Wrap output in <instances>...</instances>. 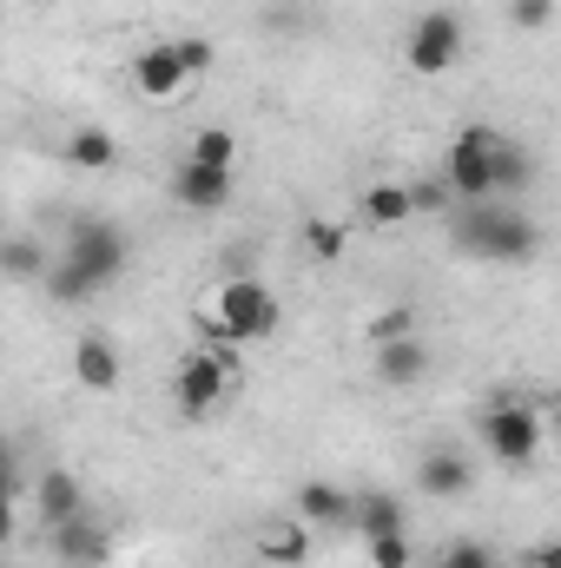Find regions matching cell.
Returning <instances> with one entry per match:
<instances>
[{
    "label": "cell",
    "instance_id": "obj_18",
    "mask_svg": "<svg viewBox=\"0 0 561 568\" xmlns=\"http://www.w3.org/2000/svg\"><path fill=\"white\" fill-rule=\"evenodd\" d=\"M106 523H93L86 509L80 516H67L60 529H53V549H60V562H106Z\"/></svg>",
    "mask_w": 561,
    "mask_h": 568
},
{
    "label": "cell",
    "instance_id": "obj_10",
    "mask_svg": "<svg viewBox=\"0 0 561 568\" xmlns=\"http://www.w3.org/2000/svg\"><path fill=\"white\" fill-rule=\"evenodd\" d=\"M133 87H140L145 100H178L192 80H185V67H178V53H172V40H159V47H140L133 53Z\"/></svg>",
    "mask_w": 561,
    "mask_h": 568
},
{
    "label": "cell",
    "instance_id": "obj_4",
    "mask_svg": "<svg viewBox=\"0 0 561 568\" xmlns=\"http://www.w3.org/2000/svg\"><path fill=\"white\" fill-rule=\"evenodd\" d=\"M542 443H549V424H542V410L529 397H516V390L489 397V410H482V449L502 469H529L542 456Z\"/></svg>",
    "mask_w": 561,
    "mask_h": 568
},
{
    "label": "cell",
    "instance_id": "obj_9",
    "mask_svg": "<svg viewBox=\"0 0 561 568\" xmlns=\"http://www.w3.org/2000/svg\"><path fill=\"white\" fill-rule=\"evenodd\" d=\"M73 377H80L93 397H113V390H120L126 364H120V351H113L106 331H80V337H73Z\"/></svg>",
    "mask_w": 561,
    "mask_h": 568
},
{
    "label": "cell",
    "instance_id": "obj_28",
    "mask_svg": "<svg viewBox=\"0 0 561 568\" xmlns=\"http://www.w3.org/2000/svg\"><path fill=\"white\" fill-rule=\"evenodd\" d=\"M509 20H516L522 33H542V27L555 20V0H509Z\"/></svg>",
    "mask_w": 561,
    "mask_h": 568
},
{
    "label": "cell",
    "instance_id": "obj_11",
    "mask_svg": "<svg viewBox=\"0 0 561 568\" xmlns=\"http://www.w3.org/2000/svg\"><path fill=\"white\" fill-rule=\"evenodd\" d=\"M422 377H429V344H422L417 331L377 344V384H384V390H417Z\"/></svg>",
    "mask_w": 561,
    "mask_h": 568
},
{
    "label": "cell",
    "instance_id": "obj_25",
    "mask_svg": "<svg viewBox=\"0 0 561 568\" xmlns=\"http://www.w3.org/2000/svg\"><path fill=\"white\" fill-rule=\"evenodd\" d=\"M172 53H178V67H185V80H205V73H212V60H218L205 33H185V40H172Z\"/></svg>",
    "mask_w": 561,
    "mask_h": 568
},
{
    "label": "cell",
    "instance_id": "obj_3",
    "mask_svg": "<svg viewBox=\"0 0 561 568\" xmlns=\"http://www.w3.org/2000/svg\"><path fill=\"white\" fill-rule=\"evenodd\" d=\"M278 297H272V284L258 278H232L218 284V304L212 311H192V324L205 331V344L212 351H232V344H258V337H272L278 331Z\"/></svg>",
    "mask_w": 561,
    "mask_h": 568
},
{
    "label": "cell",
    "instance_id": "obj_6",
    "mask_svg": "<svg viewBox=\"0 0 561 568\" xmlns=\"http://www.w3.org/2000/svg\"><path fill=\"white\" fill-rule=\"evenodd\" d=\"M489 140H496V126H482V120L456 126V140L442 152V192L449 199H462V205L496 199V185H489Z\"/></svg>",
    "mask_w": 561,
    "mask_h": 568
},
{
    "label": "cell",
    "instance_id": "obj_30",
    "mask_svg": "<svg viewBox=\"0 0 561 568\" xmlns=\"http://www.w3.org/2000/svg\"><path fill=\"white\" fill-rule=\"evenodd\" d=\"M20 496V463H13V449H0V503H13Z\"/></svg>",
    "mask_w": 561,
    "mask_h": 568
},
{
    "label": "cell",
    "instance_id": "obj_21",
    "mask_svg": "<svg viewBox=\"0 0 561 568\" xmlns=\"http://www.w3.org/2000/svg\"><path fill=\"white\" fill-rule=\"evenodd\" d=\"M258 556L272 568H304L310 562V529L304 523H278V529H265L258 536Z\"/></svg>",
    "mask_w": 561,
    "mask_h": 568
},
{
    "label": "cell",
    "instance_id": "obj_13",
    "mask_svg": "<svg viewBox=\"0 0 561 568\" xmlns=\"http://www.w3.org/2000/svg\"><path fill=\"white\" fill-rule=\"evenodd\" d=\"M344 529H357L364 542L370 536H397V529H410V509H404V496H390V489H364V496H350V523Z\"/></svg>",
    "mask_w": 561,
    "mask_h": 568
},
{
    "label": "cell",
    "instance_id": "obj_16",
    "mask_svg": "<svg viewBox=\"0 0 561 568\" xmlns=\"http://www.w3.org/2000/svg\"><path fill=\"white\" fill-rule=\"evenodd\" d=\"M297 523L304 529H344L350 523V489H337V483H297Z\"/></svg>",
    "mask_w": 561,
    "mask_h": 568
},
{
    "label": "cell",
    "instance_id": "obj_12",
    "mask_svg": "<svg viewBox=\"0 0 561 568\" xmlns=\"http://www.w3.org/2000/svg\"><path fill=\"white\" fill-rule=\"evenodd\" d=\"M489 185H496V199H522L529 185H536V152L522 140H489Z\"/></svg>",
    "mask_w": 561,
    "mask_h": 568
},
{
    "label": "cell",
    "instance_id": "obj_5",
    "mask_svg": "<svg viewBox=\"0 0 561 568\" xmlns=\"http://www.w3.org/2000/svg\"><path fill=\"white\" fill-rule=\"evenodd\" d=\"M232 351H212V344H192L185 357H178V371H172V404H178V417H212L218 404H225V390H232Z\"/></svg>",
    "mask_w": 561,
    "mask_h": 568
},
{
    "label": "cell",
    "instance_id": "obj_20",
    "mask_svg": "<svg viewBox=\"0 0 561 568\" xmlns=\"http://www.w3.org/2000/svg\"><path fill=\"white\" fill-rule=\"evenodd\" d=\"M47 245L40 239H0V278H13V284H40L47 278Z\"/></svg>",
    "mask_w": 561,
    "mask_h": 568
},
{
    "label": "cell",
    "instance_id": "obj_23",
    "mask_svg": "<svg viewBox=\"0 0 561 568\" xmlns=\"http://www.w3.org/2000/svg\"><path fill=\"white\" fill-rule=\"evenodd\" d=\"M192 165H238V133L232 126H198L192 145H185Z\"/></svg>",
    "mask_w": 561,
    "mask_h": 568
},
{
    "label": "cell",
    "instance_id": "obj_17",
    "mask_svg": "<svg viewBox=\"0 0 561 568\" xmlns=\"http://www.w3.org/2000/svg\"><path fill=\"white\" fill-rule=\"evenodd\" d=\"M357 212H364V225H377V232H390V225H410V219H417V205H410V185H397V179H377V185H364Z\"/></svg>",
    "mask_w": 561,
    "mask_h": 568
},
{
    "label": "cell",
    "instance_id": "obj_26",
    "mask_svg": "<svg viewBox=\"0 0 561 568\" xmlns=\"http://www.w3.org/2000/svg\"><path fill=\"white\" fill-rule=\"evenodd\" d=\"M436 568H496V549H489V542H469V536H462V542H449V549L436 556Z\"/></svg>",
    "mask_w": 561,
    "mask_h": 568
},
{
    "label": "cell",
    "instance_id": "obj_19",
    "mask_svg": "<svg viewBox=\"0 0 561 568\" xmlns=\"http://www.w3.org/2000/svg\"><path fill=\"white\" fill-rule=\"evenodd\" d=\"M60 152H67V165H80V172H106V165H120V140H113L106 126H73Z\"/></svg>",
    "mask_w": 561,
    "mask_h": 568
},
{
    "label": "cell",
    "instance_id": "obj_29",
    "mask_svg": "<svg viewBox=\"0 0 561 568\" xmlns=\"http://www.w3.org/2000/svg\"><path fill=\"white\" fill-rule=\"evenodd\" d=\"M410 205H417V212H442V205H449L442 179H429V185H410Z\"/></svg>",
    "mask_w": 561,
    "mask_h": 568
},
{
    "label": "cell",
    "instance_id": "obj_8",
    "mask_svg": "<svg viewBox=\"0 0 561 568\" xmlns=\"http://www.w3.org/2000/svg\"><path fill=\"white\" fill-rule=\"evenodd\" d=\"M232 192H238V172L232 165H192V159H178V172H172V199L185 212H225Z\"/></svg>",
    "mask_w": 561,
    "mask_h": 568
},
{
    "label": "cell",
    "instance_id": "obj_1",
    "mask_svg": "<svg viewBox=\"0 0 561 568\" xmlns=\"http://www.w3.org/2000/svg\"><path fill=\"white\" fill-rule=\"evenodd\" d=\"M126 272V232L120 225H106V219H80L73 232H67V258L60 265H47V297L53 304H86V297H100L106 284H120Z\"/></svg>",
    "mask_w": 561,
    "mask_h": 568
},
{
    "label": "cell",
    "instance_id": "obj_2",
    "mask_svg": "<svg viewBox=\"0 0 561 568\" xmlns=\"http://www.w3.org/2000/svg\"><path fill=\"white\" fill-rule=\"evenodd\" d=\"M456 245L489 258V265H529L542 252V225L509 199H482V205H469L456 219Z\"/></svg>",
    "mask_w": 561,
    "mask_h": 568
},
{
    "label": "cell",
    "instance_id": "obj_7",
    "mask_svg": "<svg viewBox=\"0 0 561 568\" xmlns=\"http://www.w3.org/2000/svg\"><path fill=\"white\" fill-rule=\"evenodd\" d=\"M462 13L456 7H429L410 20V40H404V67L422 73V80H436V73H449L456 60H462Z\"/></svg>",
    "mask_w": 561,
    "mask_h": 568
},
{
    "label": "cell",
    "instance_id": "obj_31",
    "mask_svg": "<svg viewBox=\"0 0 561 568\" xmlns=\"http://www.w3.org/2000/svg\"><path fill=\"white\" fill-rule=\"evenodd\" d=\"M529 568H561V549L555 542H536V549H529Z\"/></svg>",
    "mask_w": 561,
    "mask_h": 568
},
{
    "label": "cell",
    "instance_id": "obj_22",
    "mask_svg": "<svg viewBox=\"0 0 561 568\" xmlns=\"http://www.w3.org/2000/svg\"><path fill=\"white\" fill-rule=\"evenodd\" d=\"M304 252H310L317 265H337V258L350 252V225H344V219H304Z\"/></svg>",
    "mask_w": 561,
    "mask_h": 568
},
{
    "label": "cell",
    "instance_id": "obj_15",
    "mask_svg": "<svg viewBox=\"0 0 561 568\" xmlns=\"http://www.w3.org/2000/svg\"><path fill=\"white\" fill-rule=\"evenodd\" d=\"M33 509H40L47 529H60L67 516H80V509H86L80 476H73V469H40V483H33Z\"/></svg>",
    "mask_w": 561,
    "mask_h": 568
},
{
    "label": "cell",
    "instance_id": "obj_27",
    "mask_svg": "<svg viewBox=\"0 0 561 568\" xmlns=\"http://www.w3.org/2000/svg\"><path fill=\"white\" fill-rule=\"evenodd\" d=\"M417 331V317H410V304H397V311H384V317H370V344H390V337H410Z\"/></svg>",
    "mask_w": 561,
    "mask_h": 568
},
{
    "label": "cell",
    "instance_id": "obj_24",
    "mask_svg": "<svg viewBox=\"0 0 561 568\" xmlns=\"http://www.w3.org/2000/svg\"><path fill=\"white\" fill-rule=\"evenodd\" d=\"M364 549H370V568H410V562H417L410 529H397V536H370Z\"/></svg>",
    "mask_w": 561,
    "mask_h": 568
},
{
    "label": "cell",
    "instance_id": "obj_14",
    "mask_svg": "<svg viewBox=\"0 0 561 568\" xmlns=\"http://www.w3.org/2000/svg\"><path fill=\"white\" fill-rule=\"evenodd\" d=\"M417 483H422V496H469L476 469H469V456H462L456 443H436V449H422Z\"/></svg>",
    "mask_w": 561,
    "mask_h": 568
},
{
    "label": "cell",
    "instance_id": "obj_32",
    "mask_svg": "<svg viewBox=\"0 0 561 568\" xmlns=\"http://www.w3.org/2000/svg\"><path fill=\"white\" fill-rule=\"evenodd\" d=\"M13 542V503H0V549Z\"/></svg>",
    "mask_w": 561,
    "mask_h": 568
}]
</instances>
